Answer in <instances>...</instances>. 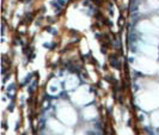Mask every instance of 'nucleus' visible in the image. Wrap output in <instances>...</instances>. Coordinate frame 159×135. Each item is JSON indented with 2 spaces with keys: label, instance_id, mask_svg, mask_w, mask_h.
Wrapping results in <instances>:
<instances>
[{
  "label": "nucleus",
  "instance_id": "obj_1",
  "mask_svg": "<svg viewBox=\"0 0 159 135\" xmlns=\"http://www.w3.org/2000/svg\"><path fill=\"white\" fill-rule=\"evenodd\" d=\"M148 4L151 5V7L156 8V7H159V2L157 1V0H150L148 1Z\"/></svg>",
  "mask_w": 159,
  "mask_h": 135
},
{
  "label": "nucleus",
  "instance_id": "obj_2",
  "mask_svg": "<svg viewBox=\"0 0 159 135\" xmlns=\"http://www.w3.org/2000/svg\"><path fill=\"white\" fill-rule=\"evenodd\" d=\"M153 22H154V23L157 24V25H158L159 26V18L158 17H156V18H153Z\"/></svg>",
  "mask_w": 159,
  "mask_h": 135
}]
</instances>
